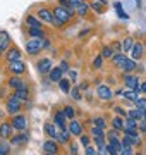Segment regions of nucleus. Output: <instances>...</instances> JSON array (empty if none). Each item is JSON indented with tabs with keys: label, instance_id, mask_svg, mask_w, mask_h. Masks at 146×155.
Wrapping results in <instances>:
<instances>
[{
	"label": "nucleus",
	"instance_id": "6ab92c4d",
	"mask_svg": "<svg viewBox=\"0 0 146 155\" xmlns=\"http://www.w3.org/2000/svg\"><path fill=\"white\" fill-rule=\"evenodd\" d=\"M19 57H21V52H19L17 48H9V50H7V55H5L7 62L19 61Z\"/></svg>",
	"mask_w": 146,
	"mask_h": 155
},
{
	"label": "nucleus",
	"instance_id": "864d4df0",
	"mask_svg": "<svg viewBox=\"0 0 146 155\" xmlns=\"http://www.w3.org/2000/svg\"><path fill=\"white\" fill-rule=\"evenodd\" d=\"M113 110L117 112L119 116H125V112H124V109H122V107H115V109H113Z\"/></svg>",
	"mask_w": 146,
	"mask_h": 155
},
{
	"label": "nucleus",
	"instance_id": "423d86ee",
	"mask_svg": "<svg viewBox=\"0 0 146 155\" xmlns=\"http://www.w3.org/2000/svg\"><path fill=\"white\" fill-rule=\"evenodd\" d=\"M96 95H98V98H101V100H110V98H113V91L108 88L107 84H100V86L96 88Z\"/></svg>",
	"mask_w": 146,
	"mask_h": 155
},
{
	"label": "nucleus",
	"instance_id": "052dcab7",
	"mask_svg": "<svg viewBox=\"0 0 146 155\" xmlns=\"http://www.w3.org/2000/svg\"><path fill=\"white\" fill-rule=\"evenodd\" d=\"M139 90H141V91H144V93H146V81H144V83H141Z\"/></svg>",
	"mask_w": 146,
	"mask_h": 155
},
{
	"label": "nucleus",
	"instance_id": "0e129e2a",
	"mask_svg": "<svg viewBox=\"0 0 146 155\" xmlns=\"http://www.w3.org/2000/svg\"><path fill=\"white\" fill-rule=\"evenodd\" d=\"M144 119H146V110H144Z\"/></svg>",
	"mask_w": 146,
	"mask_h": 155
},
{
	"label": "nucleus",
	"instance_id": "39448f33",
	"mask_svg": "<svg viewBox=\"0 0 146 155\" xmlns=\"http://www.w3.org/2000/svg\"><path fill=\"white\" fill-rule=\"evenodd\" d=\"M124 83H125V86L131 90H136L138 93H139L141 90H139V79H138V76H132V74H125L124 76Z\"/></svg>",
	"mask_w": 146,
	"mask_h": 155
},
{
	"label": "nucleus",
	"instance_id": "79ce46f5",
	"mask_svg": "<svg viewBox=\"0 0 146 155\" xmlns=\"http://www.w3.org/2000/svg\"><path fill=\"white\" fill-rule=\"evenodd\" d=\"M59 2H60V7L67 9V11H72V4H71L69 0H59Z\"/></svg>",
	"mask_w": 146,
	"mask_h": 155
},
{
	"label": "nucleus",
	"instance_id": "c85d7f7f",
	"mask_svg": "<svg viewBox=\"0 0 146 155\" xmlns=\"http://www.w3.org/2000/svg\"><path fill=\"white\" fill-rule=\"evenodd\" d=\"M120 43H122V52H129V50H132V47H134V40L125 38L124 41H120Z\"/></svg>",
	"mask_w": 146,
	"mask_h": 155
},
{
	"label": "nucleus",
	"instance_id": "c03bdc74",
	"mask_svg": "<svg viewBox=\"0 0 146 155\" xmlns=\"http://www.w3.org/2000/svg\"><path fill=\"white\" fill-rule=\"evenodd\" d=\"M95 126L103 129V127H105V119H103V117H96L95 119Z\"/></svg>",
	"mask_w": 146,
	"mask_h": 155
},
{
	"label": "nucleus",
	"instance_id": "0eeeda50",
	"mask_svg": "<svg viewBox=\"0 0 146 155\" xmlns=\"http://www.w3.org/2000/svg\"><path fill=\"white\" fill-rule=\"evenodd\" d=\"M9 71L14 74V76H19L24 72V64L21 61H14V62H9Z\"/></svg>",
	"mask_w": 146,
	"mask_h": 155
},
{
	"label": "nucleus",
	"instance_id": "7ed1b4c3",
	"mask_svg": "<svg viewBox=\"0 0 146 155\" xmlns=\"http://www.w3.org/2000/svg\"><path fill=\"white\" fill-rule=\"evenodd\" d=\"M11 124H12V127H14V129H17V131H24V129H26V126H28V121H26V117H24V116L16 114V116H12Z\"/></svg>",
	"mask_w": 146,
	"mask_h": 155
},
{
	"label": "nucleus",
	"instance_id": "6e6552de",
	"mask_svg": "<svg viewBox=\"0 0 146 155\" xmlns=\"http://www.w3.org/2000/svg\"><path fill=\"white\" fill-rule=\"evenodd\" d=\"M119 67H120V71H122V72L129 74V72H132L136 69V61H134V59H125V61H124Z\"/></svg>",
	"mask_w": 146,
	"mask_h": 155
},
{
	"label": "nucleus",
	"instance_id": "c756f323",
	"mask_svg": "<svg viewBox=\"0 0 146 155\" xmlns=\"http://www.w3.org/2000/svg\"><path fill=\"white\" fill-rule=\"evenodd\" d=\"M14 95H16V97H17L19 100H28V98H29V91H28L26 88L16 90V91H14Z\"/></svg>",
	"mask_w": 146,
	"mask_h": 155
},
{
	"label": "nucleus",
	"instance_id": "603ef678",
	"mask_svg": "<svg viewBox=\"0 0 146 155\" xmlns=\"http://www.w3.org/2000/svg\"><path fill=\"white\" fill-rule=\"evenodd\" d=\"M98 155H108L107 148L105 147H98Z\"/></svg>",
	"mask_w": 146,
	"mask_h": 155
},
{
	"label": "nucleus",
	"instance_id": "c9c22d12",
	"mask_svg": "<svg viewBox=\"0 0 146 155\" xmlns=\"http://www.w3.org/2000/svg\"><path fill=\"white\" fill-rule=\"evenodd\" d=\"M90 7L96 12V14H103V4H100V2H93Z\"/></svg>",
	"mask_w": 146,
	"mask_h": 155
},
{
	"label": "nucleus",
	"instance_id": "2f4dec72",
	"mask_svg": "<svg viewBox=\"0 0 146 155\" xmlns=\"http://www.w3.org/2000/svg\"><path fill=\"white\" fill-rule=\"evenodd\" d=\"M74 9H76V12H78L79 16H84L86 12H88V4L86 2H81L78 5H74Z\"/></svg>",
	"mask_w": 146,
	"mask_h": 155
},
{
	"label": "nucleus",
	"instance_id": "473e14b6",
	"mask_svg": "<svg viewBox=\"0 0 146 155\" xmlns=\"http://www.w3.org/2000/svg\"><path fill=\"white\" fill-rule=\"evenodd\" d=\"M112 127L115 129V131H124V121L120 119V117H115L112 121Z\"/></svg>",
	"mask_w": 146,
	"mask_h": 155
},
{
	"label": "nucleus",
	"instance_id": "393cba45",
	"mask_svg": "<svg viewBox=\"0 0 146 155\" xmlns=\"http://www.w3.org/2000/svg\"><path fill=\"white\" fill-rule=\"evenodd\" d=\"M28 141V134H19V136H14V138L11 140V143L14 145V147H17V145H23Z\"/></svg>",
	"mask_w": 146,
	"mask_h": 155
},
{
	"label": "nucleus",
	"instance_id": "2eb2a0df",
	"mask_svg": "<svg viewBox=\"0 0 146 155\" xmlns=\"http://www.w3.org/2000/svg\"><path fill=\"white\" fill-rule=\"evenodd\" d=\"M43 152H45V153H57L59 148H57L55 140H48V141H45V143H43Z\"/></svg>",
	"mask_w": 146,
	"mask_h": 155
},
{
	"label": "nucleus",
	"instance_id": "f257e3e1",
	"mask_svg": "<svg viewBox=\"0 0 146 155\" xmlns=\"http://www.w3.org/2000/svg\"><path fill=\"white\" fill-rule=\"evenodd\" d=\"M5 109H7V112H9L11 116H16L17 112L21 110V104H19V98H17L16 95H11V97L7 98Z\"/></svg>",
	"mask_w": 146,
	"mask_h": 155
},
{
	"label": "nucleus",
	"instance_id": "a878e982",
	"mask_svg": "<svg viewBox=\"0 0 146 155\" xmlns=\"http://www.w3.org/2000/svg\"><path fill=\"white\" fill-rule=\"evenodd\" d=\"M113 7H115V12H117V16L120 17V19H127V17H129L127 14H125V11L122 9V4H120V2H115Z\"/></svg>",
	"mask_w": 146,
	"mask_h": 155
},
{
	"label": "nucleus",
	"instance_id": "a211bd4d",
	"mask_svg": "<svg viewBox=\"0 0 146 155\" xmlns=\"http://www.w3.org/2000/svg\"><path fill=\"white\" fill-rule=\"evenodd\" d=\"M143 50H144V47H143L139 41H138V43H134V47H132V50H131V52H132V59H134V61H139L141 57H143Z\"/></svg>",
	"mask_w": 146,
	"mask_h": 155
},
{
	"label": "nucleus",
	"instance_id": "f03ea898",
	"mask_svg": "<svg viewBox=\"0 0 146 155\" xmlns=\"http://www.w3.org/2000/svg\"><path fill=\"white\" fill-rule=\"evenodd\" d=\"M41 50V38H29V41H26V52L29 55H34Z\"/></svg>",
	"mask_w": 146,
	"mask_h": 155
},
{
	"label": "nucleus",
	"instance_id": "1a4fd4ad",
	"mask_svg": "<svg viewBox=\"0 0 146 155\" xmlns=\"http://www.w3.org/2000/svg\"><path fill=\"white\" fill-rule=\"evenodd\" d=\"M36 16H38L40 21H43V22H52L53 21V12H50L48 9H40V11L36 12Z\"/></svg>",
	"mask_w": 146,
	"mask_h": 155
},
{
	"label": "nucleus",
	"instance_id": "69168bd1",
	"mask_svg": "<svg viewBox=\"0 0 146 155\" xmlns=\"http://www.w3.org/2000/svg\"><path fill=\"white\" fill-rule=\"evenodd\" d=\"M0 155H4V153H2V152H0Z\"/></svg>",
	"mask_w": 146,
	"mask_h": 155
},
{
	"label": "nucleus",
	"instance_id": "37998d69",
	"mask_svg": "<svg viewBox=\"0 0 146 155\" xmlns=\"http://www.w3.org/2000/svg\"><path fill=\"white\" fill-rule=\"evenodd\" d=\"M91 134H93V136H101V134H103V129H101V127L93 126V127H91Z\"/></svg>",
	"mask_w": 146,
	"mask_h": 155
},
{
	"label": "nucleus",
	"instance_id": "7c9ffc66",
	"mask_svg": "<svg viewBox=\"0 0 146 155\" xmlns=\"http://www.w3.org/2000/svg\"><path fill=\"white\" fill-rule=\"evenodd\" d=\"M59 86H60V90L64 93H69V91H71V81H69V79H64V78H62L60 81H59Z\"/></svg>",
	"mask_w": 146,
	"mask_h": 155
},
{
	"label": "nucleus",
	"instance_id": "6e6d98bb",
	"mask_svg": "<svg viewBox=\"0 0 146 155\" xmlns=\"http://www.w3.org/2000/svg\"><path fill=\"white\" fill-rule=\"evenodd\" d=\"M48 45H50V43H48V40H43V38H41V48H46Z\"/></svg>",
	"mask_w": 146,
	"mask_h": 155
},
{
	"label": "nucleus",
	"instance_id": "13d9d810",
	"mask_svg": "<svg viewBox=\"0 0 146 155\" xmlns=\"http://www.w3.org/2000/svg\"><path fill=\"white\" fill-rule=\"evenodd\" d=\"M60 69H62V71H67V62H62V64H60Z\"/></svg>",
	"mask_w": 146,
	"mask_h": 155
},
{
	"label": "nucleus",
	"instance_id": "cd10ccee",
	"mask_svg": "<svg viewBox=\"0 0 146 155\" xmlns=\"http://www.w3.org/2000/svg\"><path fill=\"white\" fill-rule=\"evenodd\" d=\"M26 24H28L29 28H38V26H41V21L33 16H28L26 17Z\"/></svg>",
	"mask_w": 146,
	"mask_h": 155
},
{
	"label": "nucleus",
	"instance_id": "4be33fe9",
	"mask_svg": "<svg viewBox=\"0 0 146 155\" xmlns=\"http://www.w3.org/2000/svg\"><path fill=\"white\" fill-rule=\"evenodd\" d=\"M69 136H71V131H69V129H62V131L57 133V141H59V143H67Z\"/></svg>",
	"mask_w": 146,
	"mask_h": 155
},
{
	"label": "nucleus",
	"instance_id": "3c124183",
	"mask_svg": "<svg viewBox=\"0 0 146 155\" xmlns=\"http://www.w3.org/2000/svg\"><path fill=\"white\" fill-rule=\"evenodd\" d=\"M86 155H98L96 153L95 148H91V147H86Z\"/></svg>",
	"mask_w": 146,
	"mask_h": 155
},
{
	"label": "nucleus",
	"instance_id": "4c0bfd02",
	"mask_svg": "<svg viewBox=\"0 0 146 155\" xmlns=\"http://www.w3.org/2000/svg\"><path fill=\"white\" fill-rule=\"evenodd\" d=\"M62 112L65 114V117H67V119H72V117H74V114H76L72 107H64V110H62Z\"/></svg>",
	"mask_w": 146,
	"mask_h": 155
},
{
	"label": "nucleus",
	"instance_id": "49530a36",
	"mask_svg": "<svg viewBox=\"0 0 146 155\" xmlns=\"http://www.w3.org/2000/svg\"><path fill=\"white\" fill-rule=\"evenodd\" d=\"M79 141H81V145H83V147H88V145H90V140H88V136H84V134H81Z\"/></svg>",
	"mask_w": 146,
	"mask_h": 155
},
{
	"label": "nucleus",
	"instance_id": "680f3d73",
	"mask_svg": "<svg viewBox=\"0 0 146 155\" xmlns=\"http://www.w3.org/2000/svg\"><path fill=\"white\" fill-rule=\"evenodd\" d=\"M134 4H136V5H139V4H141V0H134Z\"/></svg>",
	"mask_w": 146,
	"mask_h": 155
},
{
	"label": "nucleus",
	"instance_id": "bf43d9fd",
	"mask_svg": "<svg viewBox=\"0 0 146 155\" xmlns=\"http://www.w3.org/2000/svg\"><path fill=\"white\" fill-rule=\"evenodd\" d=\"M69 2H71V4H72V7H74V5H78V4H81L83 0H69Z\"/></svg>",
	"mask_w": 146,
	"mask_h": 155
},
{
	"label": "nucleus",
	"instance_id": "b1692460",
	"mask_svg": "<svg viewBox=\"0 0 146 155\" xmlns=\"http://www.w3.org/2000/svg\"><path fill=\"white\" fill-rule=\"evenodd\" d=\"M127 117H131V119H134L136 122L139 121L141 117H144V110H139V109H134V110H131L129 114H127Z\"/></svg>",
	"mask_w": 146,
	"mask_h": 155
},
{
	"label": "nucleus",
	"instance_id": "8fccbe9b",
	"mask_svg": "<svg viewBox=\"0 0 146 155\" xmlns=\"http://www.w3.org/2000/svg\"><path fill=\"white\" fill-rule=\"evenodd\" d=\"M95 143L98 145V147H103V134H101V136H95Z\"/></svg>",
	"mask_w": 146,
	"mask_h": 155
},
{
	"label": "nucleus",
	"instance_id": "58836bf2",
	"mask_svg": "<svg viewBox=\"0 0 146 155\" xmlns=\"http://www.w3.org/2000/svg\"><path fill=\"white\" fill-rule=\"evenodd\" d=\"M120 155H132V148H131V145H122V148H120Z\"/></svg>",
	"mask_w": 146,
	"mask_h": 155
},
{
	"label": "nucleus",
	"instance_id": "dca6fc26",
	"mask_svg": "<svg viewBox=\"0 0 146 155\" xmlns=\"http://www.w3.org/2000/svg\"><path fill=\"white\" fill-rule=\"evenodd\" d=\"M11 43V38H9V33L7 31H0V54L9 47Z\"/></svg>",
	"mask_w": 146,
	"mask_h": 155
},
{
	"label": "nucleus",
	"instance_id": "5701e85b",
	"mask_svg": "<svg viewBox=\"0 0 146 155\" xmlns=\"http://www.w3.org/2000/svg\"><path fill=\"white\" fill-rule=\"evenodd\" d=\"M28 33L31 38H43V35H45V31H43V28L41 26H38V28H29Z\"/></svg>",
	"mask_w": 146,
	"mask_h": 155
},
{
	"label": "nucleus",
	"instance_id": "f704fd0d",
	"mask_svg": "<svg viewBox=\"0 0 146 155\" xmlns=\"http://www.w3.org/2000/svg\"><path fill=\"white\" fill-rule=\"evenodd\" d=\"M125 59H127V57L124 55V52H119L117 55H113V64H115V66H120V64H122L124 61H125Z\"/></svg>",
	"mask_w": 146,
	"mask_h": 155
},
{
	"label": "nucleus",
	"instance_id": "a18cd8bd",
	"mask_svg": "<svg viewBox=\"0 0 146 155\" xmlns=\"http://www.w3.org/2000/svg\"><path fill=\"white\" fill-rule=\"evenodd\" d=\"M101 59H103V57L98 55L95 61H93V67H95V69H100V67H101Z\"/></svg>",
	"mask_w": 146,
	"mask_h": 155
},
{
	"label": "nucleus",
	"instance_id": "72a5a7b5",
	"mask_svg": "<svg viewBox=\"0 0 146 155\" xmlns=\"http://www.w3.org/2000/svg\"><path fill=\"white\" fill-rule=\"evenodd\" d=\"M101 57H103V59H113V48L112 47H103Z\"/></svg>",
	"mask_w": 146,
	"mask_h": 155
},
{
	"label": "nucleus",
	"instance_id": "e433bc0d",
	"mask_svg": "<svg viewBox=\"0 0 146 155\" xmlns=\"http://www.w3.org/2000/svg\"><path fill=\"white\" fill-rule=\"evenodd\" d=\"M0 152H2L4 155L9 153V145L5 143V140H4V138H0Z\"/></svg>",
	"mask_w": 146,
	"mask_h": 155
},
{
	"label": "nucleus",
	"instance_id": "a19ab883",
	"mask_svg": "<svg viewBox=\"0 0 146 155\" xmlns=\"http://www.w3.org/2000/svg\"><path fill=\"white\" fill-rule=\"evenodd\" d=\"M71 95H72L74 100H81V90H79V86L74 88V90H71Z\"/></svg>",
	"mask_w": 146,
	"mask_h": 155
},
{
	"label": "nucleus",
	"instance_id": "09e8293b",
	"mask_svg": "<svg viewBox=\"0 0 146 155\" xmlns=\"http://www.w3.org/2000/svg\"><path fill=\"white\" fill-rule=\"evenodd\" d=\"M69 150H71V155H78V145L71 143L69 145Z\"/></svg>",
	"mask_w": 146,
	"mask_h": 155
},
{
	"label": "nucleus",
	"instance_id": "f3484780",
	"mask_svg": "<svg viewBox=\"0 0 146 155\" xmlns=\"http://www.w3.org/2000/svg\"><path fill=\"white\" fill-rule=\"evenodd\" d=\"M65 119H67V117H65L64 112H55V116H53V121H55V124L60 127V129H65Z\"/></svg>",
	"mask_w": 146,
	"mask_h": 155
},
{
	"label": "nucleus",
	"instance_id": "aec40b11",
	"mask_svg": "<svg viewBox=\"0 0 146 155\" xmlns=\"http://www.w3.org/2000/svg\"><path fill=\"white\" fill-rule=\"evenodd\" d=\"M122 95L125 97V100H129V102H138L139 100V93L136 91V90H127V91H122Z\"/></svg>",
	"mask_w": 146,
	"mask_h": 155
},
{
	"label": "nucleus",
	"instance_id": "bb28decb",
	"mask_svg": "<svg viewBox=\"0 0 146 155\" xmlns=\"http://www.w3.org/2000/svg\"><path fill=\"white\" fill-rule=\"evenodd\" d=\"M45 133L50 136V138H57V127H55V124H45Z\"/></svg>",
	"mask_w": 146,
	"mask_h": 155
},
{
	"label": "nucleus",
	"instance_id": "9d476101",
	"mask_svg": "<svg viewBox=\"0 0 146 155\" xmlns=\"http://www.w3.org/2000/svg\"><path fill=\"white\" fill-rule=\"evenodd\" d=\"M38 71L40 74H48L52 71V61L50 59H41L38 62Z\"/></svg>",
	"mask_w": 146,
	"mask_h": 155
},
{
	"label": "nucleus",
	"instance_id": "5fc2aeb1",
	"mask_svg": "<svg viewBox=\"0 0 146 155\" xmlns=\"http://www.w3.org/2000/svg\"><path fill=\"white\" fill-rule=\"evenodd\" d=\"M139 129L141 131H146V121H139Z\"/></svg>",
	"mask_w": 146,
	"mask_h": 155
},
{
	"label": "nucleus",
	"instance_id": "ea45409f",
	"mask_svg": "<svg viewBox=\"0 0 146 155\" xmlns=\"http://www.w3.org/2000/svg\"><path fill=\"white\" fill-rule=\"evenodd\" d=\"M136 109H139V110H146V98H139L136 102Z\"/></svg>",
	"mask_w": 146,
	"mask_h": 155
},
{
	"label": "nucleus",
	"instance_id": "ddd939ff",
	"mask_svg": "<svg viewBox=\"0 0 146 155\" xmlns=\"http://www.w3.org/2000/svg\"><path fill=\"white\" fill-rule=\"evenodd\" d=\"M11 133H12V124L11 122H2L0 124V138H11Z\"/></svg>",
	"mask_w": 146,
	"mask_h": 155
},
{
	"label": "nucleus",
	"instance_id": "4d7b16f0",
	"mask_svg": "<svg viewBox=\"0 0 146 155\" xmlns=\"http://www.w3.org/2000/svg\"><path fill=\"white\" fill-rule=\"evenodd\" d=\"M113 138H117V133H115V131L108 133V140H113Z\"/></svg>",
	"mask_w": 146,
	"mask_h": 155
},
{
	"label": "nucleus",
	"instance_id": "de8ad7c7",
	"mask_svg": "<svg viewBox=\"0 0 146 155\" xmlns=\"http://www.w3.org/2000/svg\"><path fill=\"white\" fill-rule=\"evenodd\" d=\"M52 24H53V26H57V28H60L62 24H64V21H60L59 17H55V16H53V21H52Z\"/></svg>",
	"mask_w": 146,
	"mask_h": 155
},
{
	"label": "nucleus",
	"instance_id": "e2e57ef3",
	"mask_svg": "<svg viewBox=\"0 0 146 155\" xmlns=\"http://www.w3.org/2000/svg\"><path fill=\"white\" fill-rule=\"evenodd\" d=\"M45 155H57V153H45Z\"/></svg>",
	"mask_w": 146,
	"mask_h": 155
},
{
	"label": "nucleus",
	"instance_id": "412c9836",
	"mask_svg": "<svg viewBox=\"0 0 146 155\" xmlns=\"http://www.w3.org/2000/svg\"><path fill=\"white\" fill-rule=\"evenodd\" d=\"M62 69L60 67H55V69H53V67H52V71L48 72V76H50V81H60L62 79Z\"/></svg>",
	"mask_w": 146,
	"mask_h": 155
},
{
	"label": "nucleus",
	"instance_id": "f8f14e48",
	"mask_svg": "<svg viewBox=\"0 0 146 155\" xmlns=\"http://www.w3.org/2000/svg\"><path fill=\"white\" fill-rule=\"evenodd\" d=\"M69 131H71V134H74V136H81V134H83V126H81V122L71 119V122H69Z\"/></svg>",
	"mask_w": 146,
	"mask_h": 155
},
{
	"label": "nucleus",
	"instance_id": "20e7f679",
	"mask_svg": "<svg viewBox=\"0 0 146 155\" xmlns=\"http://www.w3.org/2000/svg\"><path fill=\"white\" fill-rule=\"evenodd\" d=\"M53 16L65 22V21H71V19H72V11H67V9H64V7L59 5V7L53 9Z\"/></svg>",
	"mask_w": 146,
	"mask_h": 155
},
{
	"label": "nucleus",
	"instance_id": "4468645a",
	"mask_svg": "<svg viewBox=\"0 0 146 155\" xmlns=\"http://www.w3.org/2000/svg\"><path fill=\"white\" fill-rule=\"evenodd\" d=\"M139 136L138 134H129V133H124V140H122V145H139Z\"/></svg>",
	"mask_w": 146,
	"mask_h": 155
},
{
	"label": "nucleus",
	"instance_id": "9b49d317",
	"mask_svg": "<svg viewBox=\"0 0 146 155\" xmlns=\"http://www.w3.org/2000/svg\"><path fill=\"white\" fill-rule=\"evenodd\" d=\"M7 84H9V88H12L14 91L16 90H21V88H26V84H24L23 79H19L17 76H12L9 81H7Z\"/></svg>",
	"mask_w": 146,
	"mask_h": 155
}]
</instances>
